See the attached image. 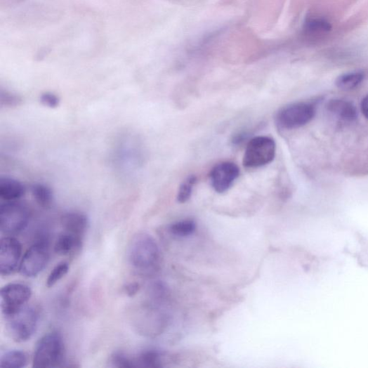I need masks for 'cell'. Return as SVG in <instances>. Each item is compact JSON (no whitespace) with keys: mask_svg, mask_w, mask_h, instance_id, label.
Returning <instances> with one entry per match:
<instances>
[{"mask_svg":"<svg viewBox=\"0 0 368 368\" xmlns=\"http://www.w3.org/2000/svg\"><path fill=\"white\" fill-rule=\"evenodd\" d=\"M129 260L134 271L144 277H152L160 270L162 256L157 240L147 233H138L132 238Z\"/></svg>","mask_w":368,"mask_h":368,"instance_id":"obj_1","label":"cell"},{"mask_svg":"<svg viewBox=\"0 0 368 368\" xmlns=\"http://www.w3.org/2000/svg\"><path fill=\"white\" fill-rule=\"evenodd\" d=\"M66 348L63 336L57 331L45 334L39 341L34 356L33 367H60L65 361Z\"/></svg>","mask_w":368,"mask_h":368,"instance_id":"obj_2","label":"cell"},{"mask_svg":"<svg viewBox=\"0 0 368 368\" xmlns=\"http://www.w3.org/2000/svg\"><path fill=\"white\" fill-rule=\"evenodd\" d=\"M4 317L6 331L16 343H24L32 339L40 320L39 310L35 306L27 304L15 314Z\"/></svg>","mask_w":368,"mask_h":368,"instance_id":"obj_3","label":"cell"},{"mask_svg":"<svg viewBox=\"0 0 368 368\" xmlns=\"http://www.w3.org/2000/svg\"><path fill=\"white\" fill-rule=\"evenodd\" d=\"M32 213L24 203L6 202L0 206V230L8 236L22 232L28 225Z\"/></svg>","mask_w":368,"mask_h":368,"instance_id":"obj_4","label":"cell"},{"mask_svg":"<svg viewBox=\"0 0 368 368\" xmlns=\"http://www.w3.org/2000/svg\"><path fill=\"white\" fill-rule=\"evenodd\" d=\"M162 306L146 302L133 316V325L146 336H155L164 331L168 318L161 310Z\"/></svg>","mask_w":368,"mask_h":368,"instance_id":"obj_5","label":"cell"},{"mask_svg":"<svg viewBox=\"0 0 368 368\" xmlns=\"http://www.w3.org/2000/svg\"><path fill=\"white\" fill-rule=\"evenodd\" d=\"M276 145L268 137L260 136L252 139L245 149L243 165L247 168H258L271 163L275 156Z\"/></svg>","mask_w":368,"mask_h":368,"instance_id":"obj_6","label":"cell"},{"mask_svg":"<svg viewBox=\"0 0 368 368\" xmlns=\"http://www.w3.org/2000/svg\"><path fill=\"white\" fill-rule=\"evenodd\" d=\"M315 114V107L310 103L292 104L278 113L275 119L276 124L282 129H296L308 124Z\"/></svg>","mask_w":368,"mask_h":368,"instance_id":"obj_7","label":"cell"},{"mask_svg":"<svg viewBox=\"0 0 368 368\" xmlns=\"http://www.w3.org/2000/svg\"><path fill=\"white\" fill-rule=\"evenodd\" d=\"M50 253L47 241L42 239L34 243L21 260L19 271L27 278H34L47 266Z\"/></svg>","mask_w":368,"mask_h":368,"instance_id":"obj_8","label":"cell"},{"mask_svg":"<svg viewBox=\"0 0 368 368\" xmlns=\"http://www.w3.org/2000/svg\"><path fill=\"white\" fill-rule=\"evenodd\" d=\"M32 296V290L21 283L9 284L0 291L1 310L4 317L15 314L20 310Z\"/></svg>","mask_w":368,"mask_h":368,"instance_id":"obj_9","label":"cell"},{"mask_svg":"<svg viewBox=\"0 0 368 368\" xmlns=\"http://www.w3.org/2000/svg\"><path fill=\"white\" fill-rule=\"evenodd\" d=\"M22 245L16 238L8 236L0 242V273L3 276L11 275L20 264Z\"/></svg>","mask_w":368,"mask_h":368,"instance_id":"obj_10","label":"cell"},{"mask_svg":"<svg viewBox=\"0 0 368 368\" xmlns=\"http://www.w3.org/2000/svg\"><path fill=\"white\" fill-rule=\"evenodd\" d=\"M239 169L232 162H224L214 167L210 173L211 184L214 190L222 194L227 192L238 178Z\"/></svg>","mask_w":368,"mask_h":368,"instance_id":"obj_11","label":"cell"},{"mask_svg":"<svg viewBox=\"0 0 368 368\" xmlns=\"http://www.w3.org/2000/svg\"><path fill=\"white\" fill-rule=\"evenodd\" d=\"M60 225L64 231L84 237L88 229L89 221L84 213L72 211L61 216Z\"/></svg>","mask_w":368,"mask_h":368,"instance_id":"obj_12","label":"cell"},{"mask_svg":"<svg viewBox=\"0 0 368 368\" xmlns=\"http://www.w3.org/2000/svg\"><path fill=\"white\" fill-rule=\"evenodd\" d=\"M84 237L71 232L63 231L57 237L54 251L61 256L74 255L80 251Z\"/></svg>","mask_w":368,"mask_h":368,"instance_id":"obj_13","label":"cell"},{"mask_svg":"<svg viewBox=\"0 0 368 368\" xmlns=\"http://www.w3.org/2000/svg\"><path fill=\"white\" fill-rule=\"evenodd\" d=\"M26 194V188L20 180L11 177L0 178V198L6 202L19 201Z\"/></svg>","mask_w":368,"mask_h":368,"instance_id":"obj_14","label":"cell"},{"mask_svg":"<svg viewBox=\"0 0 368 368\" xmlns=\"http://www.w3.org/2000/svg\"><path fill=\"white\" fill-rule=\"evenodd\" d=\"M327 110L336 119L344 122H352L357 117L355 106L345 100H331L327 105Z\"/></svg>","mask_w":368,"mask_h":368,"instance_id":"obj_15","label":"cell"},{"mask_svg":"<svg viewBox=\"0 0 368 368\" xmlns=\"http://www.w3.org/2000/svg\"><path fill=\"white\" fill-rule=\"evenodd\" d=\"M169 296V290L162 282L152 283L147 290V301L159 306L167 303Z\"/></svg>","mask_w":368,"mask_h":368,"instance_id":"obj_16","label":"cell"},{"mask_svg":"<svg viewBox=\"0 0 368 368\" xmlns=\"http://www.w3.org/2000/svg\"><path fill=\"white\" fill-rule=\"evenodd\" d=\"M32 195L37 204L43 209H48L53 203V190L46 184L36 183L32 188Z\"/></svg>","mask_w":368,"mask_h":368,"instance_id":"obj_17","label":"cell"},{"mask_svg":"<svg viewBox=\"0 0 368 368\" xmlns=\"http://www.w3.org/2000/svg\"><path fill=\"white\" fill-rule=\"evenodd\" d=\"M162 354L157 350H149L139 354L135 358L136 367L159 368L162 364Z\"/></svg>","mask_w":368,"mask_h":368,"instance_id":"obj_18","label":"cell"},{"mask_svg":"<svg viewBox=\"0 0 368 368\" xmlns=\"http://www.w3.org/2000/svg\"><path fill=\"white\" fill-rule=\"evenodd\" d=\"M28 362L26 353L19 350L6 352L0 358V366L3 367L21 368Z\"/></svg>","mask_w":368,"mask_h":368,"instance_id":"obj_19","label":"cell"},{"mask_svg":"<svg viewBox=\"0 0 368 368\" xmlns=\"http://www.w3.org/2000/svg\"><path fill=\"white\" fill-rule=\"evenodd\" d=\"M364 74L362 72H355L342 74L336 80L337 87L349 90L359 86L364 80Z\"/></svg>","mask_w":368,"mask_h":368,"instance_id":"obj_20","label":"cell"},{"mask_svg":"<svg viewBox=\"0 0 368 368\" xmlns=\"http://www.w3.org/2000/svg\"><path fill=\"white\" fill-rule=\"evenodd\" d=\"M70 271V264L63 261L57 264L50 272L46 281L48 288L54 287L63 280Z\"/></svg>","mask_w":368,"mask_h":368,"instance_id":"obj_21","label":"cell"},{"mask_svg":"<svg viewBox=\"0 0 368 368\" xmlns=\"http://www.w3.org/2000/svg\"><path fill=\"white\" fill-rule=\"evenodd\" d=\"M197 228L193 221H183L173 223L170 227V232L177 237H188L192 235Z\"/></svg>","mask_w":368,"mask_h":368,"instance_id":"obj_22","label":"cell"},{"mask_svg":"<svg viewBox=\"0 0 368 368\" xmlns=\"http://www.w3.org/2000/svg\"><path fill=\"white\" fill-rule=\"evenodd\" d=\"M110 363L114 367L133 368L136 367L135 358L124 352H115L110 358Z\"/></svg>","mask_w":368,"mask_h":368,"instance_id":"obj_23","label":"cell"},{"mask_svg":"<svg viewBox=\"0 0 368 368\" xmlns=\"http://www.w3.org/2000/svg\"><path fill=\"white\" fill-rule=\"evenodd\" d=\"M196 182L197 178L195 176H190L181 183L177 195V200L179 203H185L190 199Z\"/></svg>","mask_w":368,"mask_h":368,"instance_id":"obj_24","label":"cell"},{"mask_svg":"<svg viewBox=\"0 0 368 368\" xmlns=\"http://www.w3.org/2000/svg\"><path fill=\"white\" fill-rule=\"evenodd\" d=\"M305 29L309 33L326 32L331 29V25L324 20L312 19L305 22Z\"/></svg>","mask_w":368,"mask_h":368,"instance_id":"obj_25","label":"cell"},{"mask_svg":"<svg viewBox=\"0 0 368 368\" xmlns=\"http://www.w3.org/2000/svg\"><path fill=\"white\" fill-rule=\"evenodd\" d=\"M41 104L51 109L57 108L60 105V100L53 92L46 91L40 97Z\"/></svg>","mask_w":368,"mask_h":368,"instance_id":"obj_26","label":"cell"},{"mask_svg":"<svg viewBox=\"0 0 368 368\" xmlns=\"http://www.w3.org/2000/svg\"><path fill=\"white\" fill-rule=\"evenodd\" d=\"M22 99L9 91L1 92V105L6 107H16L21 104Z\"/></svg>","mask_w":368,"mask_h":368,"instance_id":"obj_27","label":"cell"},{"mask_svg":"<svg viewBox=\"0 0 368 368\" xmlns=\"http://www.w3.org/2000/svg\"><path fill=\"white\" fill-rule=\"evenodd\" d=\"M124 291L127 296L133 297L139 292L140 284L136 282L130 283L124 287Z\"/></svg>","mask_w":368,"mask_h":368,"instance_id":"obj_28","label":"cell"},{"mask_svg":"<svg viewBox=\"0 0 368 368\" xmlns=\"http://www.w3.org/2000/svg\"><path fill=\"white\" fill-rule=\"evenodd\" d=\"M361 110L364 117L368 119V96L363 99Z\"/></svg>","mask_w":368,"mask_h":368,"instance_id":"obj_29","label":"cell"}]
</instances>
